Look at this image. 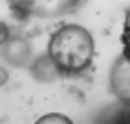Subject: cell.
I'll return each mask as SVG.
<instances>
[{"label":"cell","instance_id":"277c9868","mask_svg":"<svg viewBox=\"0 0 130 124\" xmlns=\"http://www.w3.org/2000/svg\"><path fill=\"white\" fill-rule=\"evenodd\" d=\"M121 42H123V51H121V55L130 60V7H128V11H126V20H123Z\"/></svg>","mask_w":130,"mask_h":124},{"label":"cell","instance_id":"5b68a950","mask_svg":"<svg viewBox=\"0 0 130 124\" xmlns=\"http://www.w3.org/2000/svg\"><path fill=\"white\" fill-rule=\"evenodd\" d=\"M40 122H69V117H62V115H44Z\"/></svg>","mask_w":130,"mask_h":124},{"label":"cell","instance_id":"7a4b0ae2","mask_svg":"<svg viewBox=\"0 0 130 124\" xmlns=\"http://www.w3.org/2000/svg\"><path fill=\"white\" fill-rule=\"evenodd\" d=\"M15 14L27 18H60L75 14L88 0H7Z\"/></svg>","mask_w":130,"mask_h":124},{"label":"cell","instance_id":"8992f818","mask_svg":"<svg viewBox=\"0 0 130 124\" xmlns=\"http://www.w3.org/2000/svg\"><path fill=\"white\" fill-rule=\"evenodd\" d=\"M7 35H9V31H7V27H5V22H0V42L7 40Z\"/></svg>","mask_w":130,"mask_h":124},{"label":"cell","instance_id":"3957f363","mask_svg":"<svg viewBox=\"0 0 130 124\" xmlns=\"http://www.w3.org/2000/svg\"><path fill=\"white\" fill-rule=\"evenodd\" d=\"M110 91L117 100L130 106V60L119 55L110 69Z\"/></svg>","mask_w":130,"mask_h":124},{"label":"cell","instance_id":"6da1fadb","mask_svg":"<svg viewBox=\"0 0 130 124\" xmlns=\"http://www.w3.org/2000/svg\"><path fill=\"white\" fill-rule=\"evenodd\" d=\"M95 55V40L79 24H62L48 38V60L64 76H79Z\"/></svg>","mask_w":130,"mask_h":124}]
</instances>
